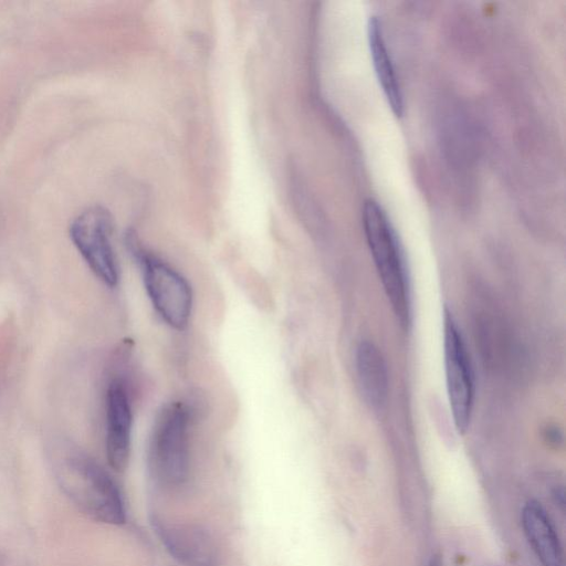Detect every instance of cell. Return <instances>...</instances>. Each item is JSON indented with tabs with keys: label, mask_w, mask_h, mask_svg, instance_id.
<instances>
[{
	"label": "cell",
	"mask_w": 566,
	"mask_h": 566,
	"mask_svg": "<svg viewBox=\"0 0 566 566\" xmlns=\"http://www.w3.org/2000/svg\"><path fill=\"white\" fill-rule=\"evenodd\" d=\"M363 227L379 280L391 308L403 326L411 319V295L405 255L398 235L381 206L364 202Z\"/></svg>",
	"instance_id": "obj_1"
},
{
	"label": "cell",
	"mask_w": 566,
	"mask_h": 566,
	"mask_svg": "<svg viewBox=\"0 0 566 566\" xmlns=\"http://www.w3.org/2000/svg\"><path fill=\"white\" fill-rule=\"evenodd\" d=\"M56 479L66 496L86 515L107 524H123L125 507L109 474L85 454L71 452L56 465Z\"/></svg>",
	"instance_id": "obj_2"
},
{
	"label": "cell",
	"mask_w": 566,
	"mask_h": 566,
	"mask_svg": "<svg viewBox=\"0 0 566 566\" xmlns=\"http://www.w3.org/2000/svg\"><path fill=\"white\" fill-rule=\"evenodd\" d=\"M149 463L165 485L184 483L189 472V412L181 402L166 406L158 415L149 447Z\"/></svg>",
	"instance_id": "obj_3"
},
{
	"label": "cell",
	"mask_w": 566,
	"mask_h": 566,
	"mask_svg": "<svg viewBox=\"0 0 566 566\" xmlns=\"http://www.w3.org/2000/svg\"><path fill=\"white\" fill-rule=\"evenodd\" d=\"M127 243L143 266L145 287L157 313L169 326L185 328L192 307L188 282L167 263L143 252L134 237L129 235Z\"/></svg>",
	"instance_id": "obj_4"
},
{
	"label": "cell",
	"mask_w": 566,
	"mask_h": 566,
	"mask_svg": "<svg viewBox=\"0 0 566 566\" xmlns=\"http://www.w3.org/2000/svg\"><path fill=\"white\" fill-rule=\"evenodd\" d=\"M70 238L92 272L108 286L118 281V268L112 244L113 218L102 206L80 212L70 224Z\"/></svg>",
	"instance_id": "obj_5"
},
{
	"label": "cell",
	"mask_w": 566,
	"mask_h": 566,
	"mask_svg": "<svg viewBox=\"0 0 566 566\" xmlns=\"http://www.w3.org/2000/svg\"><path fill=\"white\" fill-rule=\"evenodd\" d=\"M443 355L447 392L453 422L460 433L470 424L474 403V378L462 335L448 310L443 316Z\"/></svg>",
	"instance_id": "obj_6"
},
{
	"label": "cell",
	"mask_w": 566,
	"mask_h": 566,
	"mask_svg": "<svg viewBox=\"0 0 566 566\" xmlns=\"http://www.w3.org/2000/svg\"><path fill=\"white\" fill-rule=\"evenodd\" d=\"M132 408L127 389L113 379L106 391V457L115 471H124L130 452Z\"/></svg>",
	"instance_id": "obj_7"
},
{
	"label": "cell",
	"mask_w": 566,
	"mask_h": 566,
	"mask_svg": "<svg viewBox=\"0 0 566 566\" xmlns=\"http://www.w3.org/2000/svg\"><path fill=\"white\" fill-rule=\"evenodd\" d=\"M524 534L543 566H564L563 549L555 528L541 503L528 501L521 515Z\"/></svg>",
	"instance_id": "obj_8"
},
{
	"label": "cell",
	"mask_w": 566,
	"mask_h": 566,
	"mask_svg": "<svg viewBox=\"0 0 566 566\" xmlns=\"http://www.w3.org/2000/svg\"><path fill=\"white\" fill-rule=\"evenodd\" d=\"M356 373L366 403L374 409L380 408L387 399L388 374L385 358L375 344L368 340L358 344Z\"/></svg>",
	"instance_id": "obj_9"
},
{
	"label": "cell",
	"mask_w": 566,
	"mask_h": 566,
	"mask_svg": "<svg viewBox=\"0 0 566 566\" xmlns=\"http://www.w3.org/2000/svg\"><path fill=\"white\" fill-rule=\"evenodd\" d=\"M156 530L167 549L180 563L187 566H212V545L199 530L164 524H157Z\"/></svg>",
	"instance_id": "obj_10"
},
{
	"label": "cell",
	"mask_w": 566,
	"mask_h": 566,
	"mask_svg": "<svg viewBox=\"0 0 566 566\" xmlns=\"http://www.w3.org/2000/svg\"><path fill=\"white\" fill-rule=\"evenodd\" d=\"M367 36L379 84L391 111L396 116H400L403 112L401 88L386 46L380 22L375 15H371L368 20Z\"/></svg>",
	"instance_id": "obj_11"
},
{
	"label": "cell",
	"mask_w": 566,
	"mask_h": 566,
	"mask_svg": "<svg viewBox=\"0 0 566 566\" xmlns=\"http://www.w3.org/2000/svg\"><path fill=\"white\" fill-rule=\"evenodd\" d=\"M429 566H442L440 557L434 556V557L430 560Z\"/></svg>",
	"instance_id": "obj_12"
}]
</instances>
